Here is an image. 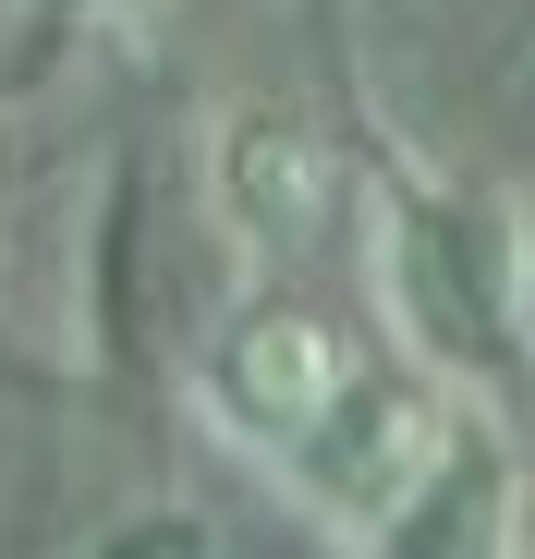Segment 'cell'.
I'll use <instances>...</instances> for the list:
<instances>
[{
    "label": "cell",
    "mask_w": 535,
    "mask_h": 559,
    "mask_svg": "<svg viewBox=\"0 0 535 559\" xmlns=\"http://www.w3.org/2000/svg\"><path fill=\"white\" fill-rule=\"evenodd\" d=\"M451 426H463V414H451V390H438V365H390V353H366V365L329 390V414H317L281 462H268V475H281L317 523L366 535V523L426 475V462L451 450Z\"/></svg>",
    "instance_id": "obj_1"
},
{
    "label": "cell",
    "mask_w": 535,
    "mask_h": 559,
    "mask_svg": "<svg viewBox=\"0 0 535 559\" xmlns=\"http://www.w3.org/2000/svg\"><path fill=\"white\" fill-rule=\"evenodd\" d=\"M378 280H390V317L414 329L426 365H487L511 341V207L402 195L390 243H378Z\"/></svg>",
    "instance_id": "obj_2"
},
{
    "label": "cell",
    "mask_w": 535,
    "mask_h": 559,
    "mask_svg": "<svg viewBox=\"0 0 535 559\" xmlns=\"http://www.w3.org/2000/svg\"><path fill=\"white\" fill-rule=\"evenodd\" d=\"M366 365V341H353L341 317H317V305H243L219 341H207V365H195V390H207V414H219V438H243L255 462H281L317 414H329V390Z\"/></svg>",
    "instance_id": "obj_3"
},
{
    "label": "cell",
    "mask_w": 535,
    "mask_h": 559,
    "mask_svg": "<svg viewBox=\"0 0 535 559\" xmlns=\"http://www.w3.org/2000/svg\"><path fill=\"white\" fill-rule=\"evenodd\" d=\"M511 535H523V462L499 450V426L463 414L451 450H438L353 547L366 559H511Z\"/></svg>",
    "instance_id": "obj_4"
},
{
    "label": "cell",
    "mask_w": 535,
    "mask_h": 559,
    "mask_svg": "<svg viewBox=\"0 0 535 559\" xmlns=\"http://www.w3.org/2000/svg\"><path fill=\"white\" fill-rule=\"evenodd\" d=\"M207 182H219V219H231L243 243H268V255L317 243L329 207H341V158H329V134L293 122V110H231L219 146H207Z\"/></svg>",
    "instance_id": "obj_5"
},
{
    "label": "cell",
    "mask_w": 535,
    "mask_h": 559,
    "mask_svg": "<svg viewBox=\"0 0 535 559\" xmlns=\"http://www.w3.org/2000/svg\"><path fill=\"white\" fill-rule=\"evenodd\" d=\"M511 341L535 353V207L511 219Z\"/></svg>",
    "instance_id": "obj_6"
},
{
    "label": "cell",
    "mask_w": 535,
    "mask_h": 559,
    "mask_svg": "<svg viewBox=\"0 0 535 559\" xmlns=\"http://www.w3.org/2000/svg\"><path fill=\"white\" fill-rule=\"evenodd\" d=\"M37 13H61V25H110V37H122V25L158 13V0H37Z\"/></svg>",
    "instance_id": "obj_7"
}]
</instances>
